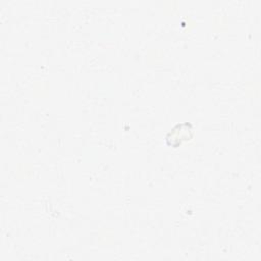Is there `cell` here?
I'll return each mask as SVG.
<instances>
[{
  "label": "cell",
  "instance_id": "obj_1",
  "mask_svg": "<svg viewBox=\"0 0 261 261\" xmlns=\"http://www.w3.org/2000/svg\"><path fill=\"white\" fill-rule=\"evenodd\" d=\"M193 137L194 126L192 123H177L165 135V143L167 146L177 148L182 144V142L190 141Z\"/></svg>",
  "mask_w": 261,
  "mask_h": 261
}]
</instances>
